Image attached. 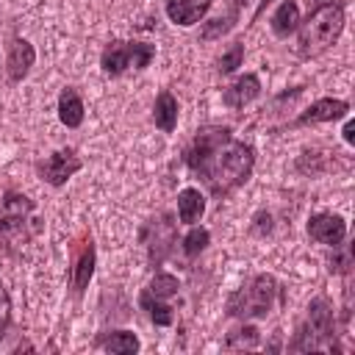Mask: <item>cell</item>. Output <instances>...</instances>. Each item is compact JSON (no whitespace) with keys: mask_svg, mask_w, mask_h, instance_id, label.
Listing matches in <instances>:
<instances>
[{"mask_svg":"<svg viewBox=\"0 0 355 355\" xmlns=\"http://www.w3.org/2000/svg\"><path fill=\"white\" fill-rule=\"evenodd\" d=\"M186 164L202 178L214 197H225L239 189L255 166V150L230 136L225 125H205L197 130L186 150Z\"/></svg>","mask_w":355,"mask_h":355,"instance_id":"1","label":"cell"},{"mask_svg":"<svg viewBox=\"0 0 355 355\" xmlns=\"http://www.w3.org/2000/svg\"><path fill=\"white\" fill-rule=\"evenodd\" d=\"M297 28H300V55L302 58L319 55L341 36V31H344V8L336 0H324Z\"/></svg>","mask_w":355,"mask_h":355,"instance_id":"2","label":"cell"},{"mask_svg":"<svg viewBox=\"0 0 355 355\" xmlns=\"http://www.w3.org/2000/svg\"><path fill=\"white\" fill-rule=\"evenodd\" d=\"M277 291H280V286H277V280L272 275H258L227 300V313L239 316V319L266 316L272 311V305H275Z\"/></svg>","mask_w":355,"mask_h":355,"instance_id":"3","label":"cell"},{"mask_svg":"<svg viewBox=\"0 0 355 355\" xmlns=\"http://www.w3.org/2000/svg\"><path fill=\"white\" fill-rule=\"evenodd\" d=\"M3 205H6V214L0 216V250L11 252L19 244H25L39 227H28V222H31L28 216L33 214V202L25 194L8 191Z\"/></svg>","mask_w":355,"mask_h":355,"instance_id":"4","label":"cell"},{"mask_svg":"<svg viewBox=\"0 0 355 355\" xmlns=\"http://www.w3.org/2000/svg\"><path fill=\"white\" fill-rule=\"evenodd\" d=\"M322 347L333 349V308L324 297H316L308 305V319L300 327L291 349H322Z\"/></svg>","mask_w":355,"mask_h":355,"instance_id":"5","label":"cell"},{"mask_svg":"<svg viewBox=\"0 0 355 355\" xmlns=\"http://www.w3.org/2000/svg\"><path fill=\"white\" fill-rule=\"evenodd\" d=\"M155 58V44H144V42H114L103 50V69L108 75H122L128 67L133 69H144L150 61Z\"/></svg>","mask_w":355,"mask_h":355,"instance_id":"6","label":"cell"},{"mask_svg":"<svg viewBox=\"0 0 355 355\" xmlns=\"http://www.w3.org/2000/svg\"><path fill=\"white\" fill-rule=\"evenodd\" d=\"M94 275V241L89 233H80L72 241V269H69V288L75 297H80Z\"/></svg>","mask_w":355,"mask_h":355,"instance_id":"7","label":"cell"},{"mask_svg":"<svg viewBox=\"0 0 355 355\" xmlns=\"http://www.w3.org/2000/svg\"><path fill=\"white\" fill-rule=\"evenodd\" d=\"M308 236L319 244L338 247L347 236V222L338 214H313L308 219Z\"/></svg>","mask_w":355,"mask_h":355,"instance_id":"8","label":"cell"},{"mask_svg":"<svg viewBox=\"0 0 355 355\" xmlns=\"http://www.w3.org/2000/svg\"><path fill=\"white\" fill-rule=\"evenodd\" d=\"M39 169H42L44 180H47L50 186H64V183L80 169V158H78L72 150H58V153H53Z\"/></svg>","mask_w":355,"mask_h":355,"instance_id":"9","label":"cell"},{"mask_svg":"<svg viewBox=\"0 0 355 355\" xmlns=\"http://www.w3.org/2000/svg\"><path fill=\"white\" fill-rule=\"evenodd\" d=\"M33 61H36L33 44L25 42V39H19V36L11 39V44H8V58H6L8 78H11V80H22V78L28 75V69L33 67Z\"/></svg>","mask_w":355,"mask_h":355,"instance_id":"10","label":"cell"},{"mask_svg":"<svg viewBox=\"0 0 355 355\" xmlns=\"http://www.w3.org/2000/svg\"><path fill=\"white\" fill-rule=\"evenodd\" d=\"M349 105L347 100H333V97H322L316 103H311L308 111H302L297 116V125H311V122H333V119H341L347 116Z\"/></svg>","mask_w":355,"mask_h":355,"instance_id":"11","label":"cell"},{"mask_svg":"<svg viewBox=\"0 0 355 355\" xmlns=\"http://www.w3.org/2000/svg\"><path fill=\"white\" fill-rule=\"evenodd\" d=\"M214 6V0H166V17L175 25H194L205 17V11Z\"/></svg>","mask_w":355,"mask_h":355,"instance_id":"12","label":"cell"},{"mask_svg":"<svg viewBox=\"0 0 355 355\" xmlns=\"http://www.w3.org/2000/svg\"><path fill=\"white\" fill-rule=\"evenodd\" d=\"M258 94H261V80H258V75H241V78H236V80L225 89L222 100H225L227 108H244V105L252 103Z\"/></svg>","mask_w":355,"mask_h":355,"instance_id":"13","label":"cell"},{"mask_svg":"<svg viewBox=\"0 0 355 355\" xmlns=\"http://www.w3.org/2000/svg\"><path fill=\"white\" fill-rule=\"evenodd\" d=\"M205 214V197L200 189H183L178 194V216L186 225H194Z\"/></svg>","mask_w":355,"mask_h":355,"instance_id":"14","label":"cell"},{"mask_svg":"<svg viewBox=\"0 0 355 355\" xmlns=\"http://www.w3.org/2000/svg\"><path fill=\"white\" fill-rule=\"evenodd\" d=\"M58 119L67 128H78L83 122V100L75 89H64L58 97Z\"/></svg>","mask_w":355,"mask_h":355,"instance_id":"15","label":"cell"},{"mask_svg":"<svg viewBox=\"0 0 355 355\" xmlns=\"http://www.w3.org/2000/svg\"><path fill=\"white\" fill-rule=\"evenodd\" d=\"M153 122L155 128H161L164 133H172L178 125V100L169 92H161L155 97V108H153Z\"/></svg>","mask_w":355,"mask_h":355,"instance_id":"16","label":"cell"},{"mask_svg":"<svg viewBox=\"0 0 355 355\" xmlns=\"http://www.w3.org/2000/svg\"><path fill=\"white\" fill-rule=\"evenodd\" d=\"M297 25H300V8H297V3L294 0H283L280 8L272 17V31L277 36H288L291 31H297Z\"/></svg>","mask_w":355,"mask_h":355,"instance_id":"17","label":"cell"},{"mask_svg":"<svg viewBox=\"0 0 355 355\" xmlns=\"http://www.w3.org/2000/svg\"><path fill=\"white\" fill-rule=\"evenodd\" d=\"M139 302H141V308L147 311V316H150L155 324H161V327H169V324L175 322V308H172L169 302H164V300H155V297H150L147 291H141Z\"/></svg>","mask_w":355,"mask_h":355,"instance_id":"18","label":"cell"},{"mask_svg":"<svg viewBox=\"0 0 355 355\" xmlns=\"http://www.w3.org/2000/svg\"><path fill=\"white\" fill-rule=\"evenodd\" d=\"M178 288H180V283H178V277L175 275H166V272H161V275H155L153 280H150V286L144 288L150 297H155V300H164V302H169L172 297H178Z\"/></svg>","mask_w":355,"mask_h":355,"instance_id":"19","label":"cell"},{"mask_svg":"<svg viewBox=\"0 0 355 355\" xmlns=\"http://www.w3.org/2000/svg\"><path fill=\"white\" fill-rule=\"evenodd\" d=\"M103 347L114 355H133V352H139V338L130 330H116L108 338H103Z\"/></svg>","mask_w":355,"mask_h":355,"instance_id":"20","label":"cell"},{"mask_svg":"<svg viewBox=\"0 0 355 355\" xmlns=\"http://www.w3.org/2000/svg\"><path fill=\"white\" fill-rule=\"evenodd\" d=\"M208 241H211V233H208L205 227H191L189 236L183 239V252H186L189 258H197V255L208 247Z\"/></svg>","mask_w":355,"mask_h":355,"instance_id":"21","label":"cell"},{"mask_svg":"<svg viewBox=\"0 0 355 355\" xmlns=\"http://www.w3.org/2000/svg\"><path fill=\"white\" fill-rule=\"evenodd\" d=\"M255 344H258V330L250 327V324H247V327H239V330H233V333L227 336V347H230V349H236V347H247V349H250V347H255Z\"/></svg>","mask_w":355,"mask_h":355,"instance_id":"22","label":"cell"},{"mask_svg":"<svg viewBox=\"0 0 355 355\" xmlns=\"http://www.w3.org/2000/svg\"><path fill=\"white\" fill-rule=\"evenodd\" d=\"M241 58H244V44H233V47L219 58V67H216V69H219L222 75H227V72H233V69L241 64Z\"/></svg>","mask_w":355,"mask_h":355,"instance_id":"23","label":"cell"},{"mask_svg":"<svg viewBox=\"0 0 355 355\" xmlns=\"http://www.w3.org/2000/svg\"><path fill=\"white\" fill-rule=\"evenodd\" d=\"M349 266H352L349 244H341V252L333 255V261H330V272H349Z\"/></svg>","mask_w":355,"mask_h":355,"instance_id":"24","label":"cell"},{"mask_svg":"<svg viewBox=\"0 0 355 355\" xmlns=\"http://www.w3.org/2000/svg\"><path fill=\"white\" fill-rule=\"evenodd\" d=\"M8 319H11V300H8V294H6V288L0 283V336L8 327Z\"/></svg>","mask_w":355,"mask_h":355,"instance_id":"25","label":"cell"},{"mask_svg":"<svg viewBox=\"0 0 355 355\" xmlns=\"http://www.w3.org/2000/svg\"><path fill=\"white\" fill-rule=\"evenodd\" d=\"M252 230H255L258 236H266V233L272 230V216H269V214H258V216H255V227H252Z\"/></svg>","mask_w":355,"mask_h":355,"instance_id":"26","label":"cell"},{"mask_svg":"<svg viewBox=\"0 0 355 355\" xmlns=\"http://www.w3.org/2000/svg\"><path fill=\"white\" fill-rule=\"evenodd\" d=\"M341 133H344V141H347V144H355V122H352V119L344 125Z\"/></svg>","mask_w":355,"mask_h":355,"instance_id":"27","label":"cell"},{"mask_svg":"<svg viewBox=\"0 0 355 355\" xmlns=\"http://www.w3.org/2000/svg\"><path fill=\"white\" fill-rule=\"evenodd\" d=\"M266 3H272V0H261V8H266ZM261 8H258V11H261Z\"/></svg>","mask_w":355,"mask_h":355,"instance_id":"28","label":"cell"}]
</instances>
